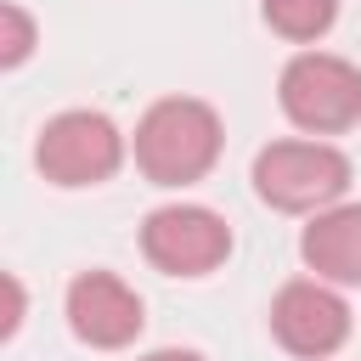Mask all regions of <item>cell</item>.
<instances>
[{
    "label": "cell",
    "mask_w": 361,
    "mask_h": 361,
    "mask_svg": "<svg viewBox=\"0 0 361 361\" xmlns=\"http://www.w3.org/2000/svg\"><path fill=\"white\" fill-rule=\"evenodd\" d=\"M220 113L197 96H164L141 113L135 124V169L152 180V186H192L214 169L220 158Z\"/></svg>",
    "instance_id": "cell-1"
},
{
    "label": "cell",
    "mask_w": 361,
    "mask_h": 361,
    "mask_svg": "<svg viewBox=\"0 0 361 361\" xmlns=\"http://www.w3.org/2000/svg\"><path fill=\"white\" fill-rule=\"evenodd\" d=\"M254 192L282 214H322L350 192V158L333 141H271L254 152Z\"/></svg>",
    "instance_id": "cell-2"
},
{
    "label": "cell",
    "mask_w": 361,
    "mask_h": 361,
    "mask_svg": "<svg viewBox=\"0 0 361 361\" xmlns=\"http://www.w3.org/2000/svg\"><path fill=\"white\" fill-rule=\"evenodd\" d=\"M276 102L310 141L344 135L361 124V68L333 51H299L276 79Z\"/></svg>",
    "instance_id": "cell-3"
},
{
    "label": "cell",
    "mask_w": 361,
    "mask_h": 361,
    "mask_svg": "<svg viewBox=\"0 0 361 361\" xmlns=\"http://www.w3.org/2000/svg\"><path fill=\"white\" fill-rule=\"evenodd\" d=\"M34 164L51 186H102L124 164V130L96 107H68L45 118L34 141Z\"/></svg>",
    "instance_id": "cell-4"
},
{
    "label": "cell",
    "mask_w": 361,
    "mask_h": 361,
    "mask_svg": "<svg viewBox=\"0 0 361 361\" xmlns=\"http://www.w3.org/2000/svg\"><path fill=\"white\" fill-rule=\"evenodd\" d=\"M141 254L164 276H209L231 254V226L203 203H164L141 220Z\"/></svg>",
    "instance_id": "cell-5"
},
{
    "label": "cell",
    "mask_w": 361,
    "mask_h": 361,
    "mask_svg": "<svg viewBox=\"0 0 361 361\" xmlns=\"http://www.w3.org/2000/svg\"><path fill=\"white\" fill-rule=\"evenodd\" d=\"M271 333H276V344L288 355L327 361L350 338V305H344V293L333 282L299 276V282L276 288V299H271Z\"/></svg>",
    "instance_id": "cell-6"
},
{
    "label": "cell",
    "mask_w": 361,
    "mask_h": 361,
    "mask_svg": "<svg viewBox=\"0 0 361 361\" xmlns=\"http://www.w3.org/2000/svg\"><path fill=\"white\" fill-rule=\"evenodd\" d=\"M62 310H68L73 338H85L90 350H124V344H135V333L147 322L141 293L113 271H79L68 282Z\"/></svg>",
    "instance_id": "cell-7"
},
{
    "label": "cell",
    "mask_w": 361,
    "mask_h": 361,
    "mask_svg": "<svg viewBox=\"0 0 361 361\" xmlns=\"http://www.w3.org/2000/svg\"><path fill=\"white\" fill-rule=\"evenodd\" d=\"M299 254L322 282L355 288L361 282V203H333L310 214V226L299 231Z\"/></svg>",
    "instance_id": "cell-8"
},
{
    "label": "cell",
    "mask_w": 361,
    "mask_h": 361,
    "mask_svg": "<svg viewBox=\"0 0 361 361\" xmlns=\"http://www.w3.org/2000/svg\"><path fill=\"white\" fill-rule=\"evenodd\" d=\"M259 11L271 23V34H282L293 45H310L338 23V0H259Z\"/></svg>",
    "instance_id": "cell-9"
},
{
    "label": "cell",
    "mask_w": 361,
    "mask_h": 361,
    "mask_svg": "<svg viewBox=\"0 0 361 361\" xmlns=\"http://www.w3.org/2000/svg\"><path fill=\"white\" fill-rule=\"evenodd\" d=\"M34 56V17L23 6H0V68H23Z\"/></svg>",
    "instance_id": "cell-10"
},
{
    "label": "cell",
    "mask_w": 361,
    "mask_h": 361,
    "mask_svg": "<svg viewBox=\"0 0 361 361\" xmlns=\"http://www.w3.org/2000/svg\"><path fill=\"white\" fill-rule=\"evenodd\" d=\"M141 361H203L197 350H152V355H141Z\"/></svg>",
    "instance_id": "cell-11"
}]
</instances>
